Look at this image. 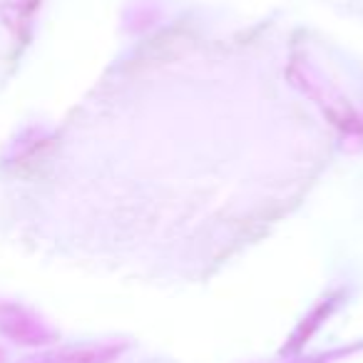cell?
<instances>
[{
  "mask_svg": "<svg viewBox=\"0 0 363 363\" xmlns=\"http://www.w3.org/2000/svg\"><path fill=\"white\" fill-rule=\"evenodd\" d=\"M0 328L8 333V336H16V338H28L33 333V326L28 321H23L21 313L11 306H0Z\"/></svg>",
  "mask_w": 363,
  "mask_h": 363,
  "instance_id": "cell-1",
  "label": "cell"
}]
</instances>
